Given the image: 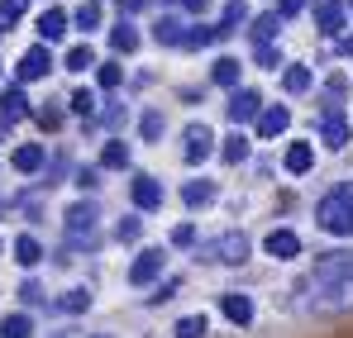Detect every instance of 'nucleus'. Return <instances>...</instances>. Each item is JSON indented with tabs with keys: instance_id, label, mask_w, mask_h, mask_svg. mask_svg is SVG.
<instances>
[{
	"instance_id": "473e14b6",
	"label": "nucleus",
	"mask_w": 353,
	"mask_h": 338,
	"mask_svg": "<svg viewBox=\"0 0 353 338\" xmlns=\"http://www.w3.org/2000/svg\"><path fill=\"white\" fill-rule=\"evenodd\" d=\"M96 62V53L86 48V43H77V48H67V72H86Z\"/></svg>"
},
{
	"instance_id": "f8f14e48",
	"label": "nucleus",
	"mask_w": 353,
	"mask_h": 338,
	"mask_svg": "<svg viewBox=\"0 0 353 338\" xmlns=\"http://www.w3.org/2000/svg\"><path fill=\"white\" fill-rule=\"evenodd\" d=\"M258 110H263V96L234 86V96H230V119H234V124H248V119H258Z\"/></svg>"
},
{
	"instance_id": "a878e982",
	"label": "nucleus",
	"mask_w": 353,
	"mask_h": 338,
	"mask_svg": "<svg viewBox=\"0 0 353 338\" xmlns=\"http://www.w3.org/2000/svg\"><path fill=\"white\" fill-rule=\"evenodd\" d=\"M153 39H158V43H181V39H186V29L176 24L172 14H163V19L153 24Z\"/></svg>"
},
{
	"instance_id": "a18cd8bd",
	"label": "nucleus",
	"mask_w": 353,
	"mask_h": 338,
	"mask_svg": "<svg viewBox=\"0 0 353 338\" xmlns=\"http://www.w3.org/2000/svg\"><path fill=\"white\" fill-rule=\"evenodd\" d=\"M19 295H24V300L34 305V300H39V282H24V286H19Z\"/></svg>"
},
{
	"instance_id": "0eeeda50",
	"label": "nucleus",
	"mask_w": 353,
	"mask_h": 338,
	"mask_svg": "<svg viewBox=\"0 0 353 338\" xmlns=\"http://www.w3.org/2000/svg\"><path fill=\"white\" fill-rule=\"evenodd\" d=\"M181 138H186V143H181V158H186L191 167H196V162H205V158L215 153V134H210L205 124H191Z\"/></svg>"
},
{
	"instance_id": "bb28decb",
	"label": "nucleus",
	"mask_w": 353,
	"mask_h": 338,
	"mask_svg": "<svg viewBox=\"0 0 353 338\" xmlns=\"http://www.w3.org/2000/svg\"><path fill=\"white\" fill-rule=\"evenodd\" d=\"M110 43H115V53H134L139 48V29L134 24H115L110 29Z\"/></svg>"
},
{
	"instance_id": "412c9836",
	"label": "nucleus",
	"mask_w": 353,
	"mask_h": 338,
	"mask_svg": "<svg viewBox=\"0 0 353 338\" xmlns=\"http://www.w3.org/2000/svg\"><path fill=\"white\" fill-rule=\"evenodd\" d=\"M0 114H5V119H10V124H14V119H24V114H29V101H24V91H19V86H14V91H5V96H0Z\"/></svg>"
},
{
	"instance_id": "2eb2a0df",
	"label": "nucleus",
	"mask_w": 353,
	"mask_h": 338,
	"mask_svg": "<svg viewBox=\"0 0 353 338\" xmlns=\"http://www.w3.org/2000/svg\"><path fill=\"white\" fill-rule=\"evenodd\" d=\"M315 24H320V34H339L344 29V5L339 0H315Z\"/></svg>"
},
{
	"instance_id": "1a4fd4ad",
	"label": "nucleus",
	"mask_w": 353,
	"mask_h": 338,
	"mask_svg": "<svg viewBox=\"0 0 353 338\" xmlns=\"http://www.w3.org/2000/svg\"><path fill=\"white\" fill-rule=\"evenodd\" d=\"M129 196H134L139 210H158V205H163V181H158V176H134V181H129Z\"/></svg>"
},
{
	"instance_id": "4be33fe9",
	"label": "nucleus",
	"mask_w": 353,
	"mask_h": 338,
	"mask_svg": "<svg viewBox=\"0 0 353 338\" xmlns=\"http://www.w3.org/2000/svg\"><path fill=\"white\" fill-rule=\"evenodd\" d=\"M0 338H34V319L29 315H5L0 319Z\"/></svg>"
},
{
	"instance_id": "dca6fc26",
	"label": "nucleus",
	"mask_w": 353,
	"mask_h": 338,
	"mask_svg": "<svg viewBox=\"0 0 353 338\" xmlns=\"http://www.w3.org/2000/svg\"><path fill=\"white\" fill-rule=\"evenodd\" d=\"M310 167H315V148H310L305 138H296L292 148H287V171H292V176H305Z\"/></svg>"
},
{
	"instance_id": "f3484780",
	"label": "nucleus",
	"mask_w": 353,
	"mask_h": 338,
	"mask_svg": "<svg viewBox=\"0 0 353 338\" xmlns=\"http://www.w3.org/2000/svg\"><path fill=\"white\" fill-rule=\"evenodd\" d=\"M181 200H186V210L210 205V200H215V181H205V176H201V181H186V186H181Z\"/></svg>"
},
{
	"instance_id": "6e6552de",
	"label": "nucleus",
	"mask_w": 353,
	"mask_h": 338,
	"mask_svg": "<svg viewBox=\"0 0 353 338\" xmlns=\"http://www.w3.org/2000/svg\"><path fill=\"white\" fill-rule=\"evenodd\" d=\"M263 253H268V257H277V262L301 257V238H296V229H272V233L263 238Z\"/></svg>"
},
{
	"instance_id": "f257e3e1",
	"label": "nucleus",
	"mask_w": 353,
	"mask_h": 338,
	"mask_svg": "<svg viewBox=\"0 0 353 338\" xmlns=\"http://www.w3.org/2000/svg\"><path fill=\"white\" fill-rule=\"evenodd\" d=\"M292 310L305 315V319H325V315H349L353 310V277L349 282H305L301 291L292 295Z\"/></svg>"
},
{
	"instance_id": "49530a36",
	"label": "nucleus",
	"mask_w": 353,
	"mask_h": 338,
	"mask_svg": "<svg viewBox=\"0 0 353 338\" xmlns=\"http://www.w3.org/2000/svg\"><path fill=\"white\" fill-rule=\"evenodd\" d=\"M39 124L43 129H58V110H39Z\"/></svg>"
},
{
	"instance_id": "2f4dec72",
	"label": "nucleus",
	"mask_w": 353,
	"mask_h": 338,
	"mask_svg": "<svg viewBox=\"0 0 353 338\" xmlns=\"http://www.w3.org/2000/svg\"><path fill=\"white\" fill-rule=\"evenodd\" d=\"M243 19H248V5H243V0H230V5H225V24H220V34H230V29H239Z\"/></svg>"
},
{
	"instance_id": "423d86ee",
	"label": "nucleus",
	"mask_w": 353,
	"mask_h": 338,
	"mask_svg": "<svg viewBox=\"0 0 353 338\" xmlns=\"http://www.w3.org/2000/svg\"><path fill=\"white\" fill-rule=\"evenodd\" d=\"M163 267H168V253L163 248H143L139 257H134V267H129V282L134 286H148L163 277Z\"/></svg>"
},
{
	"instance_id": "a211bd4d",
	"label": "nucleus",
	"mask_w": 353,
	"mask_h": 338,
	"mask_svg": "<svg viewBox=\"0 0 353 338\" xmlns=\"http://www.w3.org/2000/svg\"><path fill=\"white\" fill-rule=\"evenodd\" d=\"M14 262H19V267H39V262H43V243H39L34 233H19V238H14Z\"/></svg>"
},
{
	"instance_id": "79ce46f5",
	"label": "nucleus",
	"mask_w": 353,
	"mask_h": 338,
	"mask_svg": "<svg viewBox=\"0 0 353 338\" xmlns=\"http://www.w3.org/2000/svg\"><path fill=\"white\" fill-rule=\"evenodd\" d=\"M96 181H101V176H96V167H81V171H77V186H81V191H91Z\"/></svg>"
},
{
	"instance_id": "a19ab883",
	"label": "nucleus",
	"mask_w": 353,
	"mask_h": 338,
	"mask_svg": "<svg viewBox=\"0 0 353 338\" xmlns=\"http://www.w3.org/2000/svg\"><path fill=\"white\" fill-rule=\"evenodd\" d=\"M282 57H277V48L272 43H258V67H277Z\"/></svg>"
},
{
	"instance_id": "f704fd0d",
	"label": "nucleus",
	"mask_w": 353,
	"mask_h": 338,
	"mask_svg": "<svg viewBox=\"0 0 353 338\" xmlns=\"http://www.w3.org/2000/svg\"><path fill=\"white\" fill-rule=\"evenodd\" d=\"M139 134H143L148 143H153V138H163V114H158V110H148L143 119H139Z\"/></svg>"
},
{
	"instance_id": "603ef678",
	"label": "nucleus",
	"mask_w": 353,
	"mask_h": 338,
	"mask_svg": "<svg viewBox=\"0 0 353 338\" xmlns=\"http://www.w3.org/2000/svg\"><path fill=\"white\" fill-rule=\"evenodd\" d=\"M96 338H105V334H96Z\"/></svg>"
},
{
	"instance_id": "864d4df0",
	"label": "nucleus",
	"mask_w": 353,
	"mask_h": 338,
	"mask_svg": "<svg viewBox=\"0 0 353 338\" xmlns=\"http://www.w3.org/2000/svg\"><path fill=\"white\" fill-rule=\"evenodd\" d=\"M0 29H5V24H0Z\"/></svg>"
},
{
	"instance_id": "4468645a",
	"label": "nucleus",
	"mask_w": 353,
	"mask_h": 338,
	"mask_svg": "<svg viewBox=\"0 0 353 338\" xmlns=\"http://www.w3.org/2000/svg\"><path fill=\"white\" fill-rule=\"evenodd\" d=\"M320 138H325V148H344L349 143V119L334 110H325V119H320Z\"/></svg>"
},
{
	"instance_id": "7ed1b4c3",
	"label": "nucleus",
	"mask_w": 353,
	"mask_h": 338,
	"mask_svg": "<svg viewBox=\"0 0 353 338\" xmlns=\"http://www.w3.org/2000/svg\"><path fill=\"white\" fill-rule=\"evenodd\" d=\"M96 224H101V210H96V200H77V205H67V243H86L91 248V238H96Z\"/></svg>"
},
{
	"instance_id": "3c124183",
	"label": "nucleus",
	"mask_w": 353,
	"mask_h": 338,
	"mask_svg": "<svg viewBox=\"0 0 353 338\" xmlns=\"http://www.w3.org/2000/svg\"><path fill=\"white\" fill-rule=\"evenodd\" d=\"M349 10H353V0H349Z\"/></svg>"
},
{
	"instance_id": "8fccbe9b",
	"label": "nucleus",
	"mask_w": 353,
	"mask_h": 338,
	"mask_svg": "<svg viewBox=\"0 0 353 338\" xmlns=\"http://www.w3.org/2000/svg\"><path fill=\"white\" fill-rule=\"evenodd\" d=\"M0 210H5V200H0Z\"/></svg>"
},
{
	"instance_id": "c756f323",
	"label": "nucleus",
	"mask_w": 353,
	"mask_h": 338,
	"mask_svg": "<svg viewBox=\"0 0 353 338\" xmlns=\"http://www.w3.org/2000/svg\"><path fill=\"white\" fill-rule=\"evenodd\" d=\"M77 29H81V34H91V29H101V5H96V0H86V5L77 10Z\"/></svg>"
},
{
	"instance_id": "39448f33",
	"label": "nucleus",
	"mask_w": 353,
	"mask_h": 338,
	"mask_svg": "<svg viewBox=\"0 0 353 338\" xmlns=\"http://www.w3.org/2000/svg\"><path fill=\"white\" fill-rule=\"evenodd\" d=\"M248 233H239V229H230V233H220L215 243H210V257L215 262H225V267H243L248 262Z\"/></svg>"
},
{
	"instance_id": "de8ad7c7",
	"label": "nucleus",
	"mask_w": 353,
	"mask_h": 338,
	"mask_svg": "<svg viewBox=\"0 0 353 338\" xmlns=\"http://www.w3.org/2000/svg\"><path fill=\"white\" fill-rule=\"evenodd\" d=\"M181 5H186V10H191V14H201V10H205V5H210V0H181Z\"/></svg>"
},
{
	"instance_id": "4c0bfd02",
	"label": "nucleus",
	"mask_w": 353,
	"mask_h": 338,
	"mask_svg": "<svg viewBox=\"0 0 353 338\" xmlns=\"http://www.w3.org/2000/svg\"><path fill=\"white\" fill-rule=\"evenodd\" d=\"M139 229H143V224H139V215H129V220H119L115 233L124 238V243H134V238H139Z\"/></svg>"
},
{
	"instance_id": "b1692460",
	"label": "nucleus",
	"mask_w": 353,
	"mask_h": 338,
	"mask_svg": "<svg viewBox=\"0 0 353 338\" xmlns=\"http://www.w3.org/2000/svg\"><path fill=\"white\" fill-rule=\"evenodd\" d=\"M58 310H62V315H86V310H91V291H86V286L67 291V295L58 300Z\"/></svg>"
},
{
	"instance_id": "ea45409f",
	"label": "nucleus",
	"mask_w": 353,
	"mask_h": 338,
	"mask_svg": "<svg viewBox=\"0 0 353 338\" xmlns=\"http://www.w3.org/2000/svg\"><path fill=\"white\" fill-rule=\"evenodd\" d=\"M29 0H0V19H19Z\"/></svg>"
},
{
	"instance_id": "09e8293b",
	"label": "nucleus",
	"mask_w": 353,
	"mask_h": 338,
	"mask_svg": "<svg viewBox=\"0 0 353 338\" xmlns=\"http://www.w3.org/2000/svg\"><path fill=\"white\" fill-rule=\"evenodd\" d=\"M339 53H344V57H353V34H349V39H339Z\"/></svg>"
},
{
	"instance_id": "7c9ffc66",
	"label": "nucleus",
	"mask_w": 353,
	"mask_h": 338,
	"mask_svg": "<svg viewBox=\"0 0 353 338\" xmlns=\"http://www.w3.org/2000/svg\"><path fill=\"white\" fill-rule=\"evenodd\" d=\"M282 29V19L277 14H258V24H253V43H272V34Z\"/></svg>"
},
{
	"instance_id": "c9c22d12",
	"label": "nucleus",
	"mask_w": 353,
	"mask_h": 338,
	"mask_svg": "<svg viewBox=\"0 0 353 338\" xmlns=\"http://www.w3.org/2000/svg\"><path fill=\"white\" fill-rule=\"evenodd\" d=\"M248 158V138L234 134V138H225V162H243Z\"/></svg>"
},
{
	"instance_id": "c85d7f7f",
	"label": "nucleus",
	"mask_w": 353,
	"mask_h": 338,
	"mask_svg": "<svg viewBox=\"0 0 353 338\" xmlns=\"http://www.w3.org/2000/svg\"><path fill=\"white\" fill-rule=\"evenodd\" d=\"M205 329H210V319L205 315H186V319H176V338H205Z\"/></svg>"
},
{
	"instance_id": "9d476101",
	"label": "nucleus",
	"mask_w": 353,
	"mask_h": 338,
	"mask_svg": "<svg viewBox=\"0 0 353 338\" xmlns=\"http://www.w3.org/2000/svg\"><path fill=\"white\" fill-rule=\"evenodd\" d=\"M292 129V110L287 105H263L258 110V138H277Z\"/></svg>"
},
{
	"instance_id": "37998d69",
	"label": "nucleus",
	"mask_w": 353,
	"mask_h": 338,
	"mask_svg": "<svg viewBox=\"0 0 353 338\" xmlns=\"http://www.w3.org/2000/svg\"><path fill=\"white\" fill-rule=\"evenodd\" d=\"M176 291H181V282H163V291H153V305H158V300H172Z\"/></svg>"
},
{
	"instance_id": "5701e85b",
	"label": "nucleus",
	"mask_w": 353,
	"mask_h": 338,
	"mask_svg": "<svg viewBox=\"0 0 353 338\" xmlns=\"http://www.w3.org/2000/svg\"><path fill=\"white\" fill-rule=\"evenodd\" d=\"M101 167H110V171L129 167V143H119V138H110V143L101 148Z\"/></svg>"
},
{
	"instance_id": "6ab92c4d",
	"label": "nucleus",
	"mask_w": 353,
	"mask_h": 338,
	"mask_svg": "<svg viewBox=\"0 0 353 338\" xmlns=\"http://www.w3.org/2000/svg\"><path fill=\"white\" fill-rule=\"evenodd\" d=\"M10 162H14V171H24V176H34V171L43 167V148H39V143H19Z\"/></svg>"
},
{
	"instance_id": "f03ea898",
	"label": "nucleus",
	"mask_w": 353,
	"mask_h": 338,
	"mask_svg": "<svg viewBox=\"0 0 353 338\" xmlns=\"http://www.w3.org/2000/svg\"><path fill=\"white\" fill-rule=\"evenodd\" d=\"M315 224L334 238H353V181H339L320 196L315 205Z\"/></svg>"
},
{
	"instance_id": "9b49d317",
	"label": "nucleus",
	"mask_w": 353,
	"mask_h": 338,
	"mask_svg": "<svg viewBox=\"0 0 353 338\" xmlns=\"http://www.w3.org/2000/svg\"><path fill=\"white\" fill-rule=\"evenodd\" d=\"M53 72V57H48V48L39 43V48H29V53L19 57V81H43Z\"/></svg>"
},
{
	"instance_id": "c03bdc74",
	"label": "nucleus",
	"mask_w": 353,
	"mask_h": 338,
	"mask_svg": "<svg viewBox=\"0 0 353 338\" xmlns=\"http://www.w3.org/2000/svg\"><path fill=\"white\" fill-rule=\"evenodd\" d=\"M301 5H305V0H282V10H277V19H292V14H301Z\"/></svg>"
},
{
	"instance_id": "20e7f679",
	"label": "nucleus",
	"mask_w": 353,
	"mask_h": 338,
	"mask_svg": "<svg viewBox=\"0 0 353 338\" xmlns=\"http://www.w3.org/2000/svg\"><path fill=\"white\" fill-rule=\"evenodd\" d=\"M349 277H353V253L349 248H334V253H320L315 257V267H310L305 282L325 286V282H349Z\"/></svg>"
},
{
	"instance_id": "393cba45",
	"label": "nucleus",
	"mask_w": 353,
	"mask_h": 338,
	"mask_svg": "<svg viewBox=\"0 0 353 338\" xmlns=\"http://www.w3.org/2000/svg\"><path fill=\"white\" fill-rule=\"evenodd\" d=\"M210 76H215V86H239V57H220L215 67H210Z\"/></svg>"
},
{
	"instance_id": "72a5a7b5",
	"label": "nucleus",
	"mask_w": 353,
	"mask_h": 338,
	"mask_svg": "<svg viewBox=\"0 0 353 338\" xmlns=\"http://www.w3.org/2000/svg\"><path fill=\"white\" fill-rule=\"evenodd\" d=\"M96 81H101L105 91H115L119 81H124V67H119V62H101V72H96Z\"/></svg>"
},
{
	"instance_id": "ddd939ff",
	"label": "nucleus",
	"mask_w": 353,
	"mask_h": 338,
	"mask_svg": "<svg viewBox=\"0 0 353 338\" xmlns=\"http://www.w3.org/2000/svg\"><path fill=\"white\" fill-rule=\"evenodd\" d=\"M220 310H225V319L239 324V329H248V324H253V300H248L243 291H230V295L220 300Z\"/></svg>"
},
{
	"instance_id": "e433bc0d",
	"label": "nucleus",
	"mask_w": 353,
	"mask_h": 338,
	"mask_svg": "<svg viewBox=\"0 0 353 338\" xmlns=\"http://www.w3.org/2000/svg\"><path fill=\"white\" fill-rule=\"evenodd\" d=\"M67 105H72L77 114H91V110H96V96H91V91H72V96H67Z\"/></svg>"
},
{
	"instance_id": "cd10ccee",
	"label": "nucleus",
	"mask_w": 353,
	"mask_h": 338,
	"mask_svg": "<svg viewBox=\"0 0 353 338\" xmlns=\"http://www.w3.org/2000/svg\"><path fill=\"white\" fill-rule=\"evenodd\" d=\"M282 86H287L292 96H301V91L310 86V67H305V62H296V67H287V72H282Z\"/></svg>"
},
{
	"instance_id": "aec40b11",
	"label": "nucleus",
	"mask_w": 353,
	"mask_h": 338,
	"mask_svg": "<svg viewBox=\"0 0 353 338\" xmlns=\"http://www.w3.org/2000/svg\"><path fill=\"white\" fill-rule=\"evenodd\" d=\"M62 34H67V14H62V10H43V14H39V39L53 43Z\"/></svg>"
},
{
	"instance_id": "58836bf2",
	"label": "nucleus",
	"mask_w": 353,
	"mask_h": 338,
	"mask_svg": "<svg viewBox=\"0 0 353 338\" xmlns=\"http://www.w3.org/2000/svg\"><path fill=\"white\" fill-rule=\"evenodd\" d=\"M172 243H176V248H191V243H196V229H191V224H176L172 229Z\"/></svg>"
}]
</instances>
